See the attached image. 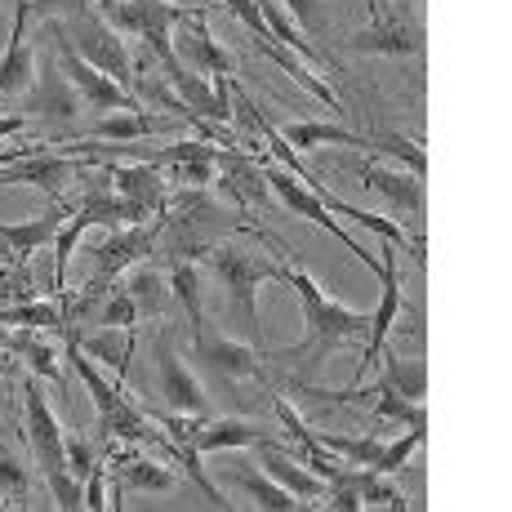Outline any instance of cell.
I'll return each mask as SVG.
<instances>
[{
	"mask_svg": "<svg viewBox=\"0 0 512 512\" xmlns=\"http://www.w3.org/2000/svg\"><path fill=\"white\" fill-rule=\"evenodd\" d=\"M254 45H259L263 54H268L272 63H277L281 72H285V76H290V81H299V85H303V90H308L312 98H321V103H326V112L343 116V103H339V94H334L330 85L321 81V76H312V72H308V63H303V58H294L290 49H281V45H272V41H254Z\"/></svg>",
	"mask_w": 512,
	"mask_h": 512,
	"instance_id": "83f0119b",
	"label": "cell"
},
{
	"mask_svg": "<svg viewBox=\"0 0 512 512\" xmlns=\"http://www.w3.org/2000/svg\"><path fill=\"white\" fill-rule=\"evenodd\" d=\"M285 285L299 294V308H303V343L285 352H272V357H294L303 366H326L339 348H357L366 343L370 334V317L366 312H352L348 303L330 299L308 272L299 268L294 259H285Z\"/></svg>",
	"mask_w": 512,
	"mask_h": 512,
	"instance_id": "6da1fadb",
	"label": "cell"
},
{
	"mask_svg": "<svg viewBox=\"0 0 512 512\" xmlns=\"http://www.w3.org/2000/svg\"><path fill=\"white\" fill-rule=\"evenodd\" d=\"M174 54H179L192 72H201L205 81H232V54L214 41L210 23H205V9H196L192 18L179 23V49H174Z\"/></svg>",
	"mask_w": 512,
	"mask_h": 512,
	"instance_id": "9a60e30c",
	"label": "cell"
},
{
	"mask_svg": "<svg viewBox=\"0 0 512 512\" xmlns=\"http://www.w3.org/2000/svg\"><path fill=\"white\" fill-rule=\"evenodd\" d=\"M263 179H268L272 196H277V201L285 205V210H290V214H303V219H308V223H321V228H326V232L334 236V241L343 245V250H352L361 263H366V268L379 272V259H374V254H370L361 241H352L348 228H343V223L334 219V214L326 210V201H321V196L312 192L308 183H299L290 170H285V165H263Z\"/></svg>",
	"mask_w": 512,
	"mask_h": 512,
	"instance_id": "5b68a950",
	"label": "cell"
},
{
	"mask_svg": "<svg viewBox=\"0 0 512 512\" xmlns=\"http://www.w3.org/2000/svg\"><path fill=\"white\" fill-rule=\"evenodd\" d=\"M156 370H161V397L170 410H179V415H192V419H205L210 415V397H205L201 379L192 374V366L174 352V343L156 339Z\"/></svg>",
	"mask_w": 512,
	"mask_h": 512,
	"instance_id": "4fadbf2b",
	"label": "cell"
},
{
	"mask_svg": "<svg viewBox=\"0 0 512 512\" xmlns=\"http://www.w3.org/2000/svg\"><path fill=\"white\" fill-rule=\"evenodd\" d=\"M201 259H205V268H210L214 277L228 285V303H232L236 326L250 334V343L259 348V343H263L259 290L268 281H285V263H272V259H263L259 250H250V245H232V241L205 245Z\"/></svg>",
	"mask_w": 512,
	"mask_h": 512,
	"instance_id": "7a4b0ae2",
	"label": "cell"
},
{
	"mask_svg": "<svg viewBox=\"0 0 512 512\" xmlns=\"http://www.w3.org/2000/svg\"><path fill=\"white\" fill-rule=\"evenodd\" d=\"M285 14H290V23L299 32H321L326 27V14H321L317 0H285Z\"/></svg>",
	"mask_w": 512,
	"mask_h": 512,
	"instance_id": "ee69618b",
	"label": "cell"
},
{
	"mask_svg": "<svg viewBox=\"0 0 512 512\" xmlns=\"http://www.w3.org/2000/svg\"><path fill=\"white\" fill-rule=\"evenodd\" d=\"M383 259H379V281H383V294H379V308L370 312V334L366 343H361V366H357V379H352V388H357L366 374L379 366L383 357V343H388L392 334V321H397V308H401V281H397V245L383 241L379 245Z\"/></svg>",
	"mask_w": 512,
	"mask_h": 512,
	"instance_id": "7c38bea8",
	"label": "cell"
},
{
	"mask_svg": "<svg viewBox=\"0 0 512 512\" xmlns=\"http://www.w3.org/2000/svg\"><path fill=\"white\" fill-rule=\"evenodd\" d=\"M98 5H103V9H112V5H121V0H98Z\"/></svg>",
	"mask_w": 512,
	"mask_h": 512,
	"instance_id": "c3c4849f",
	"label": "cell"
},
{
	"mask_svg": "<svg viewBox=\"0 0 512 512\" xmlns=\"http://www.w3.org/2000/svg\"><path fill=\"white\" fill-rule=\"evenodd\" d=\"M94 464H98V455H94L90 441H85V437H67V472L81 481V477H90Z\"/></svg>",
	"mask_w": 512,
	"mask_h": 512,
	"instance_id": "f6af8a7d",
	"label": "cell"
},
{
	"mask_svg": "<svg viewBox=\"0 0 512 512\" xmlns=\"http://www.w3.org/2000/svg\"><path fill=\"white\" fill-rule=\"evenodd\" d=\"M76 179V161L63 152H32L14 165H0V187H14V183H27V187H41L54 205H63L67 187Z\"/></svg>",
	"mask_w": 512,
	"mask_h": 512,
	"instance_id": "5bb4252c",
	"label": "cell"
},
{
	"mask_svg": "<svg viewBox=\"0 0 512 512\" xmlns=\"http://www.w3.org/2000/svg\"><path fill=\"white\" fill-rule=\"evenodd\" d=\"M366 5H370V27H366V32H357V36H348V45L357 49V54H388V58L423 54L428 36H423V27L406 14V9L383 14L379 0H366Z\"/></svg>",
	"mask_w": 512,
	"mask_h": 512,
	"instance_id": "30bf717a",
	"label": "cell"
},
{
	"mask_svg": "<svg viewBox=\"0 0 512 512\" xmlns=\"http://www.w3.org/2000/svg\"><path fill=\"white\" fill-rule=\"evenodd\" d=\"M361 183L370 187V192H379L383 201L392 205L397 214H406V219H419L423 214V179L419 174H401V170H388V165L379 161H366L361 165Z\"/></svg>",
	"mask_w": 512,
	"mask_h": 512,
	"instance_id": "ffe728a7",
	"label": "cell"
},
{
	"mask_svg": "<svg viewBox=\"0 0 512 512\" xmlns=\"http://www.w3.org/2000/svg\"><path fill=\"white\" fill-rule=\"evenodd\" d=\"M85 98L76 94V85L63 76V67H41V76L32 81V90L18 94V116L27 121H49V125H76Z\"/></svg>",
	"mask_w": 512,
	"mask_h": 512,
	"instance_id": "8fae6325",
	"label": "cell"
},
{
	"mask_svg": "<svg viewBox=\"0 0 512 512\" xmlns=\"http://www.w3.org/2000/svg\"><path fill=\"white\" fill-rule=\"evenodd\" d=\"M125 294L134 299L139 317H170V312H174L170 277H165V272H156V268H143V263L125 268Z\"/></svg>",
	"mask_w": 512,
	"mask_h": 512,
	"instance_id": "cb8c5ba5",
	"label": "cell"
},
{
	"mask_svg": "<svg viewBox=\"0 0 512 512\" xmlns=\"http://www.w3.org/2000/svg\"><path fill=\"white\" fill-rule=\"evenodd\" d=\"M85 508H94V512L107 508V499H103V464H94L90 477H85Z\"/></svg>",
	"mask_w": 512,
	"mask_h": 512,
	"instance_id": "bcb514c9",
	"label": "cell"
},
{
	"mask_svg": "<svg viewBox=\"0 0 512 512\" xmlns=\"http://www.w3.org/2000/svg\"><path fill=\"white\" fill-rule=\"evenodd\" d=\"M23 125H27V116H0V139H14V134H23Z\"/></svg>",
	"mask_w": 512,
	"mask_h": 512,
	"instance_id": "7dc6e473",
	"label": "cell"
},
{
	"mask_svg": "<svg viewBox=\"0 0 512 512\" xmlns=\"http://www.w3.org/2000/svg\"><path fill=\"white\" fill-rule=\"evenodd\" d=\"M107 170H112V187L125 205H134V210H143V214L165 210V179L156 165L130 161V165H107Z\"/></svg>",
	"mask_w": 512,
	"mask_h": 512,
	"instance_id": "44dd1931",
	"label": "cell"
},
{
	"mask_svg": "<svg viewBox=\"0 0 512 512\" xmlns=\"http://www.w3.org/2000/svg\"><path fill=\"white\" fill-rule=\"evenodd\" d=\"M45 481H49V490H54V504L63 512L85 508V490H81V481H76L72 472H54V477H45Z\"/></svg>",
	"mask_w": 512,
	"mask_h": 512,
	"instance_id": "7bdbcfd3",
	"label": "cell"
},
{
	"mask_svg": "<svg viewBox=\"0 0 512 512\" xmlns=\"http://www.w3.org/2000/svg\"><path fill=\"white\" fill-rule=\"evenodd\" d=\"M0 495H9L18 508H27V495H32V472L9 446H0Z\"/></svg>",
	"mask_w": 512,
	"mask_h": 512,
	"instance_id": "ab89813d",
	"label": "cell"
},
{
	"mask_svg": "<svg viewBox=\"0 0 512 512\" xmlns=\"http://www.w3.org/2000/svg\"><path fill=\"white\" fill-rule=\"evenodd\" d=\"M379 388H392V392H401V397H410V401H423V392H428V361L423 357H392L388 361V374H383L374 388H366L361 397H374Z\"/></svg>",
	"mask_w": 512,
	"mask_h": 512,
	"instance_id": "f546056e",
	"label": "cell"
},
{
	"mask_svg": "<svg viewBox=\"0 0 512 512\" xmlns=\"http://www.w3.org/2000/svg\"><path fill=\"white\" fill-rule=\"evenodd\" d=\"M23 419H27V441H32V455L41 464V477L67 472V432L58 428V415L49 406L45 388L36 374L23 379Z\"/></svg>",
	"mask_w": 512,
	"mask_h": 512,
	"instance_id": "52a82bcc",
	"label": "cell"
},
{
	"mask_svg": "<svg viewBox=\"0 0 512 512\" xmlns=\"http://www.w3.org/2000/svg\"><path fill=\"white\" fill-rule=\"evenodd\" d=\"M374 415L406 423L410 432H428V415H423L419 401L401 397V392H392V388H379V392H374Z\"/></svg>",
	"mask_w": 512,
	"mask_h": 512,
	"instance_id": "8d00e7d4",
	"label": "cell"
},
{
	"mask_svg": "<svg viewBox=\"0 0 512 512\" xmlns=\"http://www.w3.org/2000/svg\"><path fill=\"white\" fill-rule=\"evenodd\" d=\"M45 32L54 36V49H58V67H63V76H67V81L76 85V94H81L85 103H90V107H98V112H103V116H107V112H139V107H143L139 98H134L130 90H121V85H116L112 76H103V72H98V67H90V63H85V58L76 54L72 45H67V36L58 32L54 23H45Z\"/></svg>",
	"mask_w": 512,
	"mask_h": 512,
	"instance_id": "8992f818",
	"label": "cell"
},
{
	"mask_svg": "<svg viewBox=\"0 0 512 512\" xmlns=\"http://www.w3.org/2000/svg\"><path fill=\"white\" fill-rule=\"evenodd\" d=\"M63 223H67L63 205H54V210L41 214V219H32V223H0V245H5L9 263H32L36 250L54 245V236Z\"/></svg>",
	"mask_w": 512,
	"mask_h": 512,
	"instance_id": "603a6c76",
	"label": "cell"
},
{
	"mask_svg": "<svg viewBox=\"0 0 512 512\" xmlns=\"http://www.w3.org/2000/svg\"><path fill=\"white\" fill-rule=\"evenodd\" d=\"M27 23H32V5L14 0V32H9V45L0 54V94L5 98L27 94L36 81V54L27 45Z\"/></svg>",
	"mask_w": 512,
	"mask_h": 512,
	"instance_id": "e0dca14e",
	"label": "cell"
},
{
	"mask_svg": "<svg viewBox=\"0 0 512 512\" xmlns=\"http://www.w3.org/2000/svg\"><path fill=\"white\" fill-rule=\"evenodd\" d=\"M236 486L245 490V495L254 499L259 508H268V512H299L303 508V499H294L290 490L281 486V481H272L268 472H245V468H236Z\"/></svg>",
	"mask_w": 512,
	"mask_h": 512,
	"instance_id": "4dcf8cb0",
	"label": "cell"
},
{
	"mask_svg": "<svg viewBox=\"0 0 512 512\" xmlns=\"http://www.w3.org/2000/svg\"><path fill=\"white\" fill-rule=\"evenodd\" d=\"M67 361H72V370L81 374V383H85V392L94 397V406H98V415H107V410H116L125 401V392H121V383H107L103 379V370L94 366V357H85L81 352V343L67 334Z\"/></svg>",
	"mask_w": 512,
	"mask_h": 512,
	"instance_id": "f1b7e54d",
	"label": "cell"
},
{
	"mask_svg": "<svg viewBox=\"0 0 512 512\" xmlns=\"http://www.w3.org/2000/svg\"><path fill=\"white\" fill-rule=\"evenodd\" d=\"M94 321H98V326H116V330H130L134 321H139V308H134V299L125 294V285H116L112 294H103Z\"/></svg>",
	"mask_w": 512,
	"mask_h": 512,
	"instance_id": "60d3db41",
	"label": "cell"
},
{
	"mask_svg": "<svg viewBox=\"0 0 512 512\" xmlns=\"http://www.w3.org/2000/svg\"><path fill=\"white\" fill-rule=\"evenodd\" d=\"M285 143H290V147H303V152H312V147H321V143L357 147V143H361V134L343 130L339 121H294L290 130H285Z\"/></svg>",
	"mask_w": 512,
	"mask_h": 512,
	"instance_id": "d6a6232c",
	"label": "cell"
},
{
	"mask_svg": "<svg viewBox=\"0 0 512 512\" xmlns=\"http://www.w3.org/2000/svg\"><path fill=\"white\" fill-rule=\"evenodd\" d=\"M196 9H183V5H170V0H121V5L103 9V18L116 27V32H130L147 45V54L161 63V76L179 72L183 58L174 54V27L183 18H192Z\"/></svg>",
	"mask_w": 512,
	"mask_h": 512,
	"instance_id": "277c9868",
	"label": "cell"
},
{
	"mask_svg": "<svg viewBox=\"0 0 512 512\" xmlns=\"http://www.w3.org/2000/svg\"><path fill=\"white\" fill-rule=\"evenodd\" d=\"M423 437H428V432H406V437H397L392 446H383L379 459H374V472H388V477H397V468L406 464V459H415V450L423 446Z\"/></svg>",
	"mask_w": 512,
	"mask_h": 512,
	"instance_id": "b9f144b4",
	"label": "cell"
},
{
	"mask_svg": "<svg viewBox=\"0 0 512 512\" xmlns=\"http://www.w3.org/2000/svg\"><path fill=\"white\" fill-rule=\"evenodd\" d=\"M317 441L352 468H374V459H379V450H383L379 437H339V432H321Z\"/></svg>",
	"mask_w": 512,
	"mask_h": 512,
	"instance_id": "d590c367",
	"label": "cell"
},
{
	"mask_svg": "<svg viewBox=\"0 0 512 512\" xmlns=\"http://www.w3.org/2000/svg\"><path fill=\"white\" fill-rule=\"evenodd\" d=\"M116 464H121V477L130 481V486H139V490H174V472H165L161 464H152V459L121 455Z\"/></svg>",
	"mask_w": 512,
	"mask_h": 512,
	"instance_id": "f35d334b",
	"label": "cell"
},
{
	"mask_svg": "<svg viewBox=\"0 0 512 512\" xmlns=\"http://www.w3.org/2000/svg\"><path fill=\"white\" fill-rule=\"evenodd\" d=\"M361 152H374V156H388V161H401L410 174H428V152L415 143V139H406V134H379V139H361L357 143Z\"/></svg>",
	"mask_w": 512,
	"mask_h": 512,
	"instance_id": "836d02e7",
	"label": "cell"
},
{
	"mask_svg": "<svg viewBox=\"0 0 512 512\" xmlns=\"http://www.w3.org/2000/svg\"><path fill=\"white\" fill-rule=\"evenodd\" d=\"M161 223H152V228H143V223H125V228H112V232L98 236V245L90 250L94 254V277H90L94 290H107L103 281L121 277L125 268L143 263V254H152L156 236H161Z\"/></svg>",
	"mask_w": 512,
	"mask_h": 512,
	"instance_id": "ba28073f",
	"label": "cell"
},
{
	"mask_svg": "<svg viewBox=\"0 0 512 512\" xmlns=\"http://www.w3.org/2000/svg\"><path fill=\"white\" fill-rule=\"evenodd\" d=\"M170 294L174 308L187 317V330H205V290H201V268L192 259H174L170 268Z\"/></svg>",
	"mask_w": 512,
	"mask_h": 512,
	"instance_id": "484cf974",
	"label": "cell"
},
{
	"mask_svg": "<svg viewBox=\"0 0 512 512\" xmlns=\"http://www.w3.org/2000/svg\"><path fill=\"white\" fill-rule=\"evenodd\" d=\"M85 232H90V223H85L81 214H72V219L58 228V236H54V285H49V290H67V259H72V250L81 245Z\"/></svg>",
	"mask_w": 512,
	"mask_h": 512,
	"instance_id": "74e56055",
	"label": "cell"
},
{
	"mask_svg": "<svg viewBox=\"0 0 512 512\" xmlns=\"http://www.w3.org/2000/svg\"><path fill=\"white\" fill-rule=\"evenodd\" d=\"M174 130H179V121L147 116L139 107V112H107L90 130V139H147V134H174Z\"/></svg>",
	"mask_w": 512,
	"mask_h": 512,
	"instance_id": "4316f807",
	"label": "cell"
},
{
	"mask_svg": "<svg viewBox=\"0 0 512 512\" xmlns=\"http://www.w3.org/2000/svg\"><path fill=\"white\" fill-rule=\"evenodd\" d=\"M259 14H263V27H268V41H272V45L290 49V54H294V58H303L308 67H326V72H339V58H334L330 49L303 41V32L290 23V14H285L277 0H259Z\"/></svg>",
	"mask_w": 512,
	"mask_h": 512,
	"instance_id": "7402d4cb",
	"label": "cell"
},
{
	"mask_svg": "<svg viewBox=\"0 0 512 512\" xmlns=\"http://www.w3.org/2000/svg\"><path fill=\"white\" fill-rule=\"evenodd\" d=\"M192 352H196V361H201V366L210 370L214 379H223V383H241V379L268 383V370H263V348H254V343L196 330L192 334Z\"/></svg>",
	"mask_w": 512,
	"mask_h": 512,
	"instance_id": "9c48e42d",
	"label": "cell"
},
{
	"mask_svg": "<svg viewBox=\"0 0 512 512\" xmlns=\"http://www.w3.org/2000/svg\"><path fill=\"white\" fill-rule=\"evenodd\" d=\"M72 334V330H67ZM76 343H81L85 357H94L98 366H112L116 379H125L130 374V352H134V326L116 334V326H98L94 334H72Z\"/></svg>",
	"mask_w": 512,
	"mask_h": 512,
	"instance_id": "d4e9b609",
	"label": "cell"
},
{
	"mask_svg": "<svg viewBox=\"0 0 512 512\" xmlns=\"http://www.w3.org/2000/svg\"><path fill=\"white\" fill-rule=\"evenodd\" d=\"M214 170H219V183L228 187L236 205H259V210L272 205V187L245 147H214Z\"/></svg>",
	"mask_w": 512,
	"mask_h": 512,
	"instance_id": "2e32d148",
	"label": "cell"
},
{
	"mask_svg": "<svg viewBox=\"0 0 512 512\" xmlns=\"http://www.w3.org/2000/svg\"><path fill=\"white\" fill-rule=\"evenodd\" d=\"M0 326H14V330H54L63 326V308L45 299H27L14 303V308H0Z\"/></svg>",
	"mask_w": 512,
	"mask_h": 512,
	"instance_id": "e575fe53",
	"label": "cell"
},
{
	"mask_svg": "<svg viewBox=\"0 0 512 512\" xmlns=\"http://www.w3.org/2000/svg\"><path fill=\"white\" fill-rule=\"evenodd\" d=\"M352 477H357V490H361V508H392V512L410 508V495L388 477V472L352 468Z\"/></svg>",
	"mask_w": 512,
	"mask_h": 512,
	"instance_id": "1f68e13d",
	"label": "cell"
},
{
	"mask_svg": "<svg viewBox=\"0 0 512 512\" xmlns=\"http://www.w3.org/2000/svg\"><path fill=\"white\" fill-rule=\"evenodd\" d=\"M263 441H277V432L263 428V423H245V419H219V423H196L187 446L196 455H210V450H245V446H263ZM174 450V455H179Z\"/></svg>",
	"mask_w": 512,
	"mask_h": 512,
	"instance_id": "ac0fdd59",
	"label": "cell"
},
{
	"mask_svg": "<svg viewBox=\"0 0 512 512\" xmlns=\"http://www.w3.org/2000/svg\"><path fill=\"white\" fill-rule=\"evenodd\" d=\"M45 23H54L58 32L67 36V45H72L90 67H98V72L112 76L121 90L134 94V58H130V49H125L121 32H116L103 14H94L90 5H81L67 18H45Z\"/></svg>",
	"mask_w": 512,
	"mask_h": 512,
	"instance_id": "3957f363",
	"label": "cell"
},
{
	"mask_svg": "<svg viewBox=\"0 0 512 512\" xmlns=\"http://www.w3.org/2000/svg\"><path fill=\"white\" fill-rule=\"evenodd\" d=\"M259 464H263V472H268L272 481H281V486L290 490L294 499H303V504H321V499H326V481H321L312 468H303L299 455H290L281 441H263Z\"/></svg>",
	"mask_w": 512,
	"mask_h": 512,
	"instance_id": "d6986e66",
	"label": "cell"
}]
</instances>
